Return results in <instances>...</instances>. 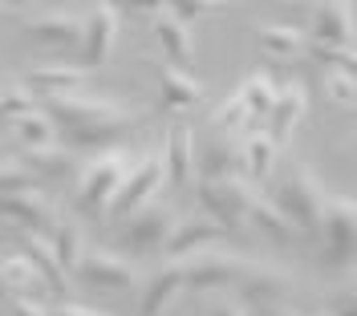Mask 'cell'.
<instances>
[{
  "label": "cell",
  "mask_w": 357,
  "mask_h": 316,
  "mask_svg": "<svg viewBox=\"0 0 357 316\" xmlns=\"http://www.w3.org/2000/svg\"><path fill=\"white\" fill-rule=\"evenodd\" d=\"M130 171H134V162H130V150H126V146H118L110 155H98L93 162H86L82 175H77V191H73L77 215H82V219H102V215H110L114 195L122 191V182H126Z\"/></svg>",
  "instance_id": "obj_1"
},
{
  "label": "cell",
  "mask_w": 357,
  "mask_h": 316,
  "mask_svg": "<svg viewBox=\"0 0 357 316\" xmlns=\"http://www.w3.org/2000/svg\"><path fill=\"white\" fill-rule=\"evenodd\" d=\"M272 207H276L296 231L321 235V219H325V207H329V191L321 187V179H317L312 166H292L289 179H280V187H276Z\"/></svg>",
  "instance_id": "obj_2"
},
{
  "label": "cell",
  "mask_w": 357,
  "mask_h": 316,
  "mask_svg": "<svg viewBox=\"0 0 357 316\" xmlns=\"http://www.w3.org/2000/svg\"><path fill=\"white\" fill-rule=\"evenodd\" d=\"M195 195H199L203 215L227 235H240L248 223V211L256 203V182L248 179H195Z\"/></svg>",
  "instance_id": "obj_3"
},
{
  "label": "cell",
  "mask_w": 357,
  "mask_h": 316,
  "mask_svg": "<svg viewBox=\"0 0 357 316\" xmlns=\"http://www.w3.org/2000/svg\"><path fill=\"white\" fill-rule=\"evenodd\" d=\"M321 264L329 271H357V199L329 195L321 219Z\"/></svg>",
  "instance_id": "obj_4"
},
{
  "label": "cell",
  "mask_w": 357,
  "mask_h": 316,
  "mask_svg": "<svg viewBox=\"0 0 357 316\" xmlns=\"http://www.w3.org/2000/svg\"><path fill=\"white\" fill-rule=\"evenodd\" d=\"M41 110L57 130H86V126H102V122H138V113L114 97H98V93H66V97H45Z\"/></svg>",
  "instance_id": "obj_5"
},
{
  "label": "cell",
  "mask_w": 357,
  "mask_h": 316,
  "mask_svg": "<svg viewBox=\"0 0 357 316\" xmlns=\"http://www.w3.org/2000/svg\"><path fill=\"white\" fill-rule=\"evenodd\" d=\"M118 24H122V8L118 4H89L86 8V29H82V45H77V69L98 73L114 61V45H118Z\"/></svg>",
  "instance_id": "obj_6"
},
{
  "label": "cell",
  "mask_w": 357,
  "mask_h": 316,
  "mask_svg": "<svg viewBox=\"0 0 357 316\" xmlns=\"http://www.w3.org/2000/svg\"><path fill=\"white\" fill-rule=\"evenodd\" d=\"M175 231V211L167 203H151L142 211H134L130 219H122L118 227V248L126 255H151V251H162L167 239Z\"/></svg>",
  "instance_id": "obj_7"
},
{
  "label": "cell",
  "mask_w": 357,
  "mask_h": 316,
  "mask_svg": "<svg viewBox=\"0 0 357 316\" xmlns=\"http://www.w3.org/2000/svg\"><path fill=\"white\" fill-rule=\"evenodd\" d=\"M256 260H244V255H231V251H203V255H191L183 268H187V288L191 292H223V288H240L244 276L252 271Z\"/></svg>",
  "instance_id": "obj_8"
},
{
  "label": "cell",
  "mask_w": 357,
  "mask_h": 316,
  "mask_svg": "<svg viewBox=\"0 0 357 316\" xmlns=\"http://www.w3.org/2000/svg\"><path fill=\"white\" fill-rule=\"evenodd\" d=\"M73 280L82 288H98V292H130V288H138L142 276H138V268H134L126 255L86 248L82 264L73 268Z\"/></svg>",
  "instance_id": "obj_9"
},
{
  "label": "cell",
  "mask_w": 357,
  "mask_h": 316,
  "mask_svg": "<svg viewBox=\"0 0 357 316\" xmlns=\"http://www.w3.org/2000/svg\"><path fill=\"white\" fill-rule=\"evenodd\" d=\"M167 182V166H162V150H155V155L138 158L134 162V171L126 175V182H122V191L114 195L110 203V219H130L134 211H142V207L155 203V191Z\"/></svg>",
  "instance_id": "obj_10"
},
{
  "label": "cell",
  "mask_w": 357,
  "mask_h": 316,
  "mask_svg": "<svg viewBox=\"0 0 357 316\" xmlns=\"http://www.w3.org/2000/svg\"><path fill=\"white\" fill-rule=\"evenodd\" d=\"M82 29H86V17H77L69 8H49V13H37V17L21 21V33L29 41L49 45V49H66V53H77Z\"/></svg>",
  "instance_id": "obj_11"
},
{
  "label": "cell",
  "mask_w": 357,
  "mask_h": 316,
  "mask_svg": "<svg viewBox=\"0 0 357 316\" xmlns=\"http://www.w3.org/2000/svg\"><path fill=\"white\" fill-rule=\"evenodd\" d=\"M231 235L223 231V227H215L211 219H178L175 231H171V239H167V248H162V255H167V264H187L191 255H203V251H215L223 248Z\"/></svg>",
  "instance_id": "obj_12"
},
{
  "label": "cell",
  "mask_w": 357,
  "mask_h": 316,
  "mask_svg": "<svg viewBox=\"0 0 357 316\" xmlns=\"http://www.w3.org/2000/svg\"><path fill=\"white\" fill-rule=\"evenodd\" d=\"M357 4L349 0H325L312 8V29H309V45H333L345 49L354 45L357 37Z\"/></svg>",
  "instance_id": "obj_13"
},
{
  "label": "cell",
  "mask_w": 357,
  "mask_h": 316,
  "mask_svg": "<svg viewBox=\"0 0 357 316\" xmlns=\"http://www.w3.org/2000/svg\"><path fill=\"white\" fill-rule=\"evenodd\" d=\"M0 219H4V223H17V231L49 235L61 215H57V207L49 203V195L29 191V195H8V199H0Z\"/></svg>",
  "instance_id": "obj_14"
},
{
  "label": "cell",
  "mask_w": 357,
  "mask_h": 316,
  "mask_svg": "<svg viewBox=\"0 0 357 316\" xmlns=\"http://www.w3.org/2000/svg\"><path fill=\"white\" fill-rule=\"evenodd\" d=\"M240 300L248 308H272V304H284V296L292 292V271L272 268V264H252V271L244 276V284L236 288Z\"/></svg>",
  "instance_id": "obj_15"
},
{
  "label": "cell",
  "mask_w": 357,
  "mask_h": 316,
  "mask_svg": "<svg viewBox=\"0 0 357 316\" xmlns=\"http://www.w3.org/2000/svg\"><path fill=\"white\" fill-rule=\"evenodd\" d=\"M21 86L37 102H45V97H66V93H86L89 86V73L77 65H33L24 69Z\"/></svg>",
  "instance_id": "obj_16"
},
{
  "label": "cell",
  "mask_w": 357,
  "mask_h": 316,
  "mask_svg": "<svg viewBox=\"0 0 357 316\" xmlns=\"http://www.w3.org/2000/svg\"><path fill=\"white\" fill-rule=\"evenodd\" d=\"M17 244H21L24 260L41 271L45 292L57 296V304H61V300H69V271L57 264V255H53V248H49V239H45V235H37V231H17Z\"/></svg>",
  "instance_id": "obj_17"
},
{
  "label": "cell",
  "mask_w": 357,
  "mask_h": 316,
  "mask_svg": "<svg viewBox=\"0 0 357 316\" xmlns=\"http://www.w3.org/2000/svg\"><path fill=\"white\" fill-rule=\"evenodd\" d=\"M305 113H309V93H305V86H301V81L280 86L276 106H272V113H268V138H272L276 146H289Z\"/></svg>",
  "instance_id": "obj_18"
},
{
  "label": "cell",
  "mask_w": 357,
  "mask_h": 316,
  "mask_svg": "<svg viewBox=\"0 0 357 316\" xmlns=\"http://www.w3.org/2000/svg\"><path fill=\"white\" fill-rule=\"evenodd\" d=\"M195 134H191V126L187 122H175L171 130H167V142H162V166H167V182H175V187H187V182H195Z\"/></svg>",
  "instance_id": "obj_19"
},
{
  "label": "cell",
  "mask_w": 357,
  "mask_h": 316,
  "mask_svg": "<svg viewBox=\"0 0 357 316\" xmlns=\"http://www.w3.org/2000/svg\"><path fill=\"white\" fill-rule=\"evenodd\" d=\"M151 33H155L158 49L167 53V65L191 69V61H195V41H191V29H187L183 21H175L167 4H162V8L155 13V21H151Z\"/></svg>",
  "instance_id": "obj_20"
},
{
  "label": "cell",
  "mask_w": 357,
  "mask_h": 316,
  "mask_svg": "<svg viewBox=\"0 0 357 316\" xmlns=\"http://www.w3.org/2000/svg\"><path fill=\"white\" fill-rule=\"evenodd\" d=\"M256 45L264 57L272 61H296L301 53H309V33L296 24H280V21H260L256 24Z\"/></svg>",
  "instance_id": "obj_21"
},
{
  "label": "cell",
  "mask_w": 357,
  "mask_h": 316,
  "mask_svg": "<svg viewBox=\"0 0 357 316\" xmlns=\"http://www.w3.org/2000/svg\"><path fill=\"white\" fill-rule=\"evenodd\" d=\"M187 288V268L183 264H162L155 276H146V288L138 296V316H162V308Z\"/></svg>",
  "instance_id": "obj_22"
},
{
  "label": "cell",
  "mask_w": 357,
  "mask_h": 316,
  "mask_svg": "<svg viewBox=\"0 0 357 316\" xmlns=\"http://www.w3.org/2000/svg\"><path fill=\"white\" fill-rule=\"evenodd\" d=\"M21 162L37 175L41 182H69L82 175V166H77V155L66 150L61 142H53V146H41V150H21Z\"/></svg>",
  "instance_id": "obj_23"
},
{
  "label": "cell",
  "mask_w": 357,
  "mask_h": 316,
  "mask_svg": "<svg viewBox=\"0 0 357 316\" xmlns=\"http://www.w3.org/2000/svg\"><path fill=\"white\" fill-rule=\"evenodd\" d=\"M134 130V122H102V126H86V130H61V146L73 155H89V150H102L110 155L118 150L126 134Z\"/></svg>",
  "instance_id": "obj_24"
},
{
  "label": "cell",
  "mask_w": 357,
  "mask_h": 316,
  "mask_svg": "<svg viewBox=\"0 0 357 316\" xmlns=\"http://www.w3.org/2000/svg\"><path fill=\"white\" fill-rule=\"evenodd\" d=\"M195 179H244V146L236 138L211 142L195 158Z\"/></svg>",
  "instance_id": "obj_25"
},
{
  "label": "cell",
  "mask_w": 357,
  "mask_h": 316,
  "mask_svg": "<svg viewBox=\"0 0 357 316\" xmlns=\"http://www.w3.org/2000/svg\"><path fill=\"white\" fill-rule=\"evenodd\" d=\"M158 90H162V106L167 110H195L203 102V86L175 65H158Z\"/></svg>",
  "instance_id": "obj_26"
},
{
  "label": "cell",
  "mask_w": 357,
  "mask_h": 316,
  "mask_svg": "<svg viewBox=\"0 0 357 316\" xmlns=\"http://www.w3.org/2000/svg\"><path fill=\"white\" fill-rule=\"evenodd\" d=\"M45 239H49V248H53L57 264H61L66 271H73L77 264H82V255H86V235H82V223H77V219L61 215Z\"/></svg>",
  "instance_id": "obj_27"
},
{
  "label": "cell",
  "mask_w": 357,
  "mask_h": 316,
  "mask_svg": "<svg viewBox=\"0 0 357 316\" xmlns=\"http://www.w3.org/2000/svg\"><path fill=\"white\" fill-rule=\"evenodd\" d=\"M0 284H4L8 296H37L41 300V292H45L41 271L33 268L24 255H4L0 260Z\"/></svg>",
  "instance_id": "obj_28"
},
{
  "label": "cell",
  "mask_w": 357,
  "mask_h": 316,
  "mask_svg": "<svg viewBox=\"0 0 357 316\" xmlns=\"http://www.w3.org/2000/svg\"><path fill=\"white\" fill-rule=\"evenodd\" d=\"M244 179L248 182H264L272 175V166H276V155H280V146L268 138V130H256V134H248L244 142Z\"/></svg>",
  "instance_id": "obj_29"
},
{
  "label": "cell",
  "mask_w": 357,
  "mask_h": 316,
  "mask_svg": "<svg viewBox=\"0 0 357 316\" xmlns=\"http://www.w3.org/2000/svg\"><path fill=\"white\" fill-rule=\"evenodd\" d=\"M240 97H244V106L252 118H268L272 113V106H276V93H280V86L268 77L264 69H256V73H244V81H240Z\"/></svg>",
  "instance_id": "obj_30"
},
{
  "label": "cell",
  "mask_w": 357,
  "mask_h": 316,
  "mask_svg": "<svg viewBox=\"0 0 357 316\" xmlns=\"http://www.w3.org/2000/svg\"><path fill=\"white\" fill-rule=\"evenodd\" d=\"M248 223L256 227L260 235H268L272 244H292V239H296V227L272 207V199H260V195H256V203H252V211H248Z\"/></svg>",
  "instance_id": "obj_31"
},
{
  "label": "cell",
  "mask_w": 357,
  "mask_h": 316,
  "mask_svg": "<svg viewBox=\"0 0 357 316\" xmlns=\"http://www.w3.org/2000/svg\"><path fill=\"white\" fill-rule=\"evenodd\" d=\"M13 130H17L21 150H41V146H53L57 142V126L49 122L45 110H33V113H24V118H17Z\"/></svg>",
  "instance_id": "obj_32"
},
{
  "label": "cell",
  "mask_w": 357,
  "mask_h": 316,
  "mask_svg": "<svg viewBox=\"0 0 357 316\" xmlns=\"http://www.w3.org/2000/svg\"><path fill=\"white\" fill-rule=\"evenodd\" d=\"M29 191H41V179L24 166L21 158H0V199L29 195Z\"/></svg>",
  "instance_id": "obj_33"
},
{
  "label": "cell",
  "mask_w": 357,
  "mask_h": 316,
  "mask_svg": "<svg viewBox=\"0 0 357 316\" xmlns=\"http://www.w3.org/2000/svg\"><path fill=\"white\" fill-rule=\"evenodd\" d=\"M248 122H252V113H248V106H244V97H240V93H231L227 102H220V110L211 113V126H215L223 138L244 134Z\"/></svg>",
  "instance_id": "obj_34"
},
{
  "label": "cell",
  "mask_w": 357,
  "mask_h": 316,
  "mask_svg": "<svg viewBox=\"0 0 357 316\" xmlns=\"http://www.w3.org/2000/svg\"><path fill=\"white\" fill-rule=\"evenodd\" d=\"M33 110H41V102L24 86H13V90L0 93V122H8V118L17 122V118H24V113H33Z\"/></svg>",
  "instance_id": "obj_35"
},
{
  "label": "cell",
  "mask_w": 357,
  "mask_h": 316,
  "mask_svg": "<svg viewBox=\"0 0 357 316\" xmlns=\"http://www.w3.org/2000/svg\"><path fill=\"white\" fill-rule=\"evenodd\" d=\"M325 97L333 106H357V77L341 73V69H329L325 73Z\"/></svg>",
  "instance_id": "obj_36"
},
{
  "label": "cell",
  "mask_w": 357,
  "mask_h": 316,
  "mask_svg": "<svg viewBox=\"0 0 357 316\" xmlns=\"http://www.w3.org/2000/svg\"><path fill=\"white\" fill-rule=\"evenodd\" d=\"M309 53L317 57V61H325L329 69H341V73L357 77V45H345V49H333V45H309Z\"/></svg>",
  "instance_id": "obj_37"
},
{
  "label": "cell",
  "mask_w": 357,
  "mask_h": 316,
  "mask_svg": "<svg viewBox=\"0 0 357 316\" xmlns=\"http://www.w3.org/2000/svg\"><path fill=\"white\" fill-rule=\"evenodd\" d=\"M45 316H114V313L98 308V304H82V300H61V304H49Z\"/></svg>",
  "instance_id": "obj_38"
},
{
  "label": "cell",
  "mask_w": 357,
  "mask_h": 316,
  "mask_svg": "<svg viewBox=\"0 0 357 316\" xmlns=\"http://www.w3.org/2000/svg\"><path fill=\"white\" fill-rule=\"evenodd\" d=\"M171 8V17L175 21H195V17H207V13H215V4H203V0H178V4H167Z\"/></svg>",
  "instance_id": "obj_39"
},
{
  "label": "cell",
  "mask_w": 357,
  "mask_h": 316,
  "mask_svg": "<svg viewBox=\"0 0 357 316\" xmlns=\"http://www.w3.org/2000/svg\"><path fill=\"white\" fill-rule=\"evenodd\" d=\"M325 313H329V316H357V284L341 288V292L333 296V304H329Z\"/></svg>",
  "instance_id": "obj_40"
},
{
  "label": "cell",
  "mask_w": 357,
  "mask_h": 316,
  "mask_svg": "<svg viewBox=\"0 0 357 316\" xmlns=\"http://www.w3.org/2000/svg\"><path fill=\"white\" fill-rule=\"evenodd\" d=\"M8 304H13V316H45L49 313V304L37 300V296H8Z\"/></svg>",
  "instance_id": "obj_41"
},
{
  "label": "cell",
  "mask_w": 357,
  "mask_h": 316,
  "mask_svg": "<svg viewBox=\"0 0 357 316\" xmlns=\"http://www.w3.org/2000/svg\"><path fill=\"white\" fill-rule=\"evenodd\" d=\"M207 316H248V304L240 296H227V300H215V304L207 308Z\"/></svg>",
  "instance_id": "obj_42"
},
{
  "label": "cell",
  "mask_w": 357,
  "mask_h": 316,
  "mask_svg": "<svg viewBox=\"0 0 357 316\" xmlns=\"http://www.w3.org/2000/svg\"><path fill=\"white\" fill-rule=\"evenodd\" d=\"M260 316H301V313H292L289 304H272V308H260Z\"/></svg>",
  "instance_id": "obj_43"
},
{
  "label": "cell",
  "mask_w": 357,
  "mask_h": 316,
  "mask_svg": "<svg viewBox=\"0 0 357 316\" xmlns=\"http://www.w3.org/2000/svg\"><path fill=\"white\" fill-rule=\"evenodd\" d=\"M349 146H354V155H357V134H354V142H349Z\"/></svg>",
  "instance_id": "obj_44"
},
{
  "label": "cell",
  "mask_w": 357,
  "mask_h": 316,
  "mask_svg": "<svg viewBox=\"0 0 357 316\" xmlns=\"http://www.w3.org/2000/svg\"><path fill=\"white\" fill-rule=\"evenodd\" d=\"M4 13H8V8H4V4H0V17H4Z\"/></svg>",
  "instance_id": "obj_45"
},
{
  "label": "cell",
  "mask_w": 357,
  "mask_h": 316,
  "mask_svg": "<svg viewBox=\"0 0 357 316\" xmlns=\"http://www.w3.org/2000/svg\"><path fill=\"white\" fill-rule=\"evenodd\" d=\"M317 316H329V313H317Z\"/></svg>",
  "instance_id": "obj_46"
},
{
  "label": "cell",
  "mask_w": 357,
  "mask_h": 316,
  "mask_svg": "<svg viewBox=\"0 0 357 316\" xmlns=\"http://www.w3.org/2000/svg\"><path fill=\"white\" fill-rule=\"evenodd\" d=\"M0 126H4V122H0Z\"/></svg>",
  "instance_id": "obj_47"
},
{
  "label": "cell",
  "mask_w": 357,
  "mask_h": 316,
  "mask_svg": "<svg viewBox=\"0 0 357 316\" xmlns=\"http://www.w3.org/2000/svg\"><path fill=\"white\" fill-rule=\"evenodd\" d=\"M0 158H4V155H0Z\"/></svg>",
  "instance_id": "obj_48"
}]
</instances>
